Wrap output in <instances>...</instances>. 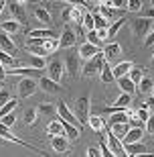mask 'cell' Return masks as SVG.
<instances>
[{"label": "cell", "mask_w": 154, "mask_h": 157, "mask_svg": "<svg viewBox=\"0 0 154 157\" xmlns=\"http://www.w3.org/2000/svg\"><path fill=\"white\" fill-rule=\"evenodd\" d=\"M73 114L77 117V121H79L81 127H85L87 121H89V117H91V104H89V96H79V98L75 100L73 104Z\"/></svg>", "instance_id": "6da1fadb"}, {"label": "cell", "mask_w": 154, "mask_h": 157, "mask_svg": "<svg viewBox=\"0 0 154 157\" xmlns=\"http://www.w3.org/2000/svg\"><path fill=\"white\" fill-rule=\"evenodd\" d=\"M106 145H108V149L112 153H114V157H130L128 153H126L124 145H122V141L116 137L112 131H109L108 127H106Z\"/></svg>", "instance_id": "7a4b0ae2"}, {"label": "cell", "mask_w": 154, "mask_h": 157, "mask_svg": "<svg viewBox=\"0 0 154 157\" xmlns=\"http://www.w3.org/2000/svg\"><path fill=\"white\" fill-rule=\"evenodd\" d=\"M106 63H108V61H106V57H103V53L99 51L95 57H91L89 61H85V65H83V76L91 78V76H95V74H99Z\"/></svg>", "instance_id": "3957f363"}, {"label": "cell", "mask_w": 154, "mask_h": 157, "mask_svg": "<svg viewBox=\"0 0 154 157\" xmlns=\"http://www.w3.org/2000/svg\"><path fill=\"white\" fill-rule=\"evenodd\" d=\"M63 74H65V63H63L59 57H53L51 61L47 63V78L59 84L61 78H63Z\"/></svg>", "instance_id": "277c9868"}, {"label": "cell", "mask_w": 154, "mask_h": 157, "mask_svg": "<svg viewBox=\"0 0 154 157\" xmlns=\"http://www.w3.org/2000/svg\"><path fill=\"white\" fill-rule=\"evenodd\" d=\"M132 31H134V37L136 39H146L150 33V29H152V21H146V18H134L132 21Z\"/></svg>", "instance_id": "5b68a950"}, {"label": "cell", "mask_w": 154, "mask_h": 157, "mask_svg": "<svg viewBox=\"0 0 154 157\" xmlns=\"http://www.w3.org/2000/svg\"><path fill=\"white\" fill-rule=\"evenodd\" d=\"M57 114H59V118H61V121H67V122H71L73 127H77L79 131H83V127H81L79 121H77V117L73 114V110H71L65 102H57Z\"/></svg>", "instance_id": "8992f818"}, {"label": "cell", "mask_w": 154, "mask_h": 157, "mask_svg": "<svg viewBox=\"0 0 154 157\" xmlns=\"http://www.w3.org/2000/svg\"><path fill=\"white\" fill-rule=\"evenodd\" d=\"M37 82L33 80V78H23V80L18 82V96L20 98H29V96H33L34 92H37Z\"/></svg>", "instance_id": "52a82bcc"}, {"label": "cell", "mask_w": 154, "mask_h": 157, "mask_svg": "<svg viewBox=\"0 0 154 157\" xmlns=\"http://www.w3.org/2000/svg\"><path fill=\"white\" fill-rule=\"evenodd\" d=\"M63 63H65V70H67V74H69V76H71V78H75V76H77V71H79V53L69 51Z\"/></svg>", "instance_id": "ba28073f"}, {"label": "cell", "mask_w": 154, "mask_h": 157, "mask_svg": "<svg viewBox=\"0 0 154 157\" xmlns=\"http://www.w3.org/2000/svg\"><path fill=\"white\" fill-rule=\"evenodd\" d=\"M6 6H8V10L12 14V21H16L20 25L27 23V12H24L23 2H6Z\"/></svg>", "instance_id": "9c48e42d"}, {"label": "cell", "mask_w": 154, "mask_h": 157, "mask_svg": "<svg viewBox=\"0 0 154 157\" xmlns=\"http://www.w3.org/2000/svg\"><path fill=\"white\" fill-rule=\"evenodd\" d=\"M75 43H77V33H75L71 27H65L61 37H59V45H61L63 49H69V47H73Z\"/></svg>", "instance_id": "30bf717a"}, {"label": "cell", "mask_w": 154, "mask_h": 157, "mask_svg": "<svg viewBox=\"0 0 154 157\" xmlns=\"http://www.w3.org/2000/svg\"><path fill=\"white\" fill-rule=\"evenodd\" d=\"M0 51L8 53V55H16V45H14L12 37L2 33V31H0Z\"/></svg>", "instance_id": "8fae6325"}, {"label": "cell", "mask_w": 154, "mask_h": 157, "mask_svg": "<svg viewBox=\"0 0 154 157\" xmlns=\"http://www.w3.org/2000/svg\"><path fill=\"white\" fill-rule=\"evenodd\" d=\"M27 39H41V41H49V39H59V35L51 29H33L29 33Z\"/></svg>", "instance_id": "7c38bea8"}, {"label": "cell", "mask_w": 154, "mask_h": 157, "mask_svg": "<svg viewBox=\"0 0 154 157\" xmlns=\"http://www.w3.org/2000/svg\"><path fill=\"white\" fill-rule=\"evenodd\" d=\"M144 137V127L140 128H130L128 133H126V137L122 139V145H130V143H140Z\"/></svg>", "instance_id": "4fadbf2b"}, {"label": "cell", "mask_w": 154, "mask_h": 157, "mask_svg": "<svg viewBox=\"0 0 154 157\" xmlns=\"http://www.w3.org/2000/svg\"><path fill=\"white\" fill-rule=\"evenodd\" d=\"M102 51L99 47H95V45H89V43H83V45L79 47V59H85V61H89L91 57H95L97 53Z\"/></svg>", "instance_id": "5bb4252c"}, {"label": "cell", "mask_w": 154, "mask_h": 157, "mask_svg": "<svg viewBox=\"0 0 154 157\" xmlns=\"http://www.w3.org/2000/svg\"><path fill=\"white\" fill-rule=\"evenodd\" d=\"M23 29V25L20 23H16V21H12V18H8V21H2V23H0V31H2V33H6V35H16L18 31Z\"/></svg>", "instance_id": "9a60e30c"}, {"label": "cell", "mask_w": 154, "mask_h": 157, "mask_svg": "<svg viewBox=\"0 0 154 157\" xmlns=\"http://www.w3.org/2000/svg\"><path fill=\"white\" fill-rule=\"evenodd\" d=\"M130 121L128 117V110H122V112H116V114H109V118L106 121V127H116V124H126V122Z\"/></svg>", "instance_id": "2e32d148"}, {"label": "cell", "mask_w": 154, "mask_h": 157, "mask_svg": "<svg viewBox=\"0 0 154 157\" xmlns=\"http://www.w3.org/2000/svg\"><path fill=\"white\" fill-rule=\"evenodd\" d=\"M132 67H134V63H132V61H120L118 65H114V67H112V71H114V78H116V80H120V78L128 76Z\"/></svg>", "instance_id": "e0dca14e"}, {"label": "cell", "mask_w": 154, "mask_h": 157, "mask_svg": "<svg viewBox=\"0 0 154 157\" xmlns=\"http://www.w3.org/2000/svg\"><path fill=\"white\" fill-rule=\"evenodd\" d=\"M37 112H41L43 117L55 121V114H57V104H51V102H41V104L37 106Z\"/></svg>", "instance_id": "ac0fdd59"}, {"label": "cell", "mask_w": 154, "mask_h": 157, "mask_svg": "<svg viewBox=\"0 0 154 157\" xmlns=\"http://www.w3.org/2000/svg\"><path fill=\"white\" fill-rule=\"evenodd\" d=\"M51 147L57 153H67L69 151V143H67V135H61V137H53L51 139Z\"/></svg>", "instance_id": "d6986e66"}, {"label": "cell", "mask_w": 154, "mask_h": 157, "mask_svg": "<svg viewBox=\"0 0 154 157\" xmlns=\"http://www.w3.org/2000/svg\"><path fill=\"white\" fill-rule=\"evenodd\" d=\"M116 82H118V88L122 90V94H130V96H134V92H136V84H134L128 76L120 78V80H116Z\"/></svg>", "instance_id": "ffe728a7"}, {"label": "cell", "mask_w": 154, "mask_h": 157, "mask_svg": "<svg viewBox=\"0 0 154 157\" xmlns=\"http://www.w3.org/2000/svg\"><path fill=\"white\" fill-rule=\"evenodd\" d=\"M120 51H122V47H120V43H116V41L108 43V45H106V47L102 49V53H103V57H106V61L114 59L116 55H120Z\"/></svg>", "instance_id": "44dd1931"}, {"label": "cell", "mask_w": 154, "mask_h": 157, "mask_svg": "<svg viewBox=\"0 0 154 157\" xmlns=\"http://www.w3.org/2000/svg\"><path fill=\"white\" fill-rule=\"evenodd\" d=\"M33 14L39 18L45 27H49V25H51V14H49V10H47V8H43L41 4H34L33 6Z\"/></svg>", "instance_id": "7402d4cb"}, {"label": "cell", "mask_w": 154, "mask_h": 157, "mask_svg": "<svg viewBox=\"0 0 154 157\" xmlns=\"http://www.w3.org/2000/svg\"><path fill=\"white\" fill-rule=\"evenodd\" d=\"M41 90H45L47 94H59V92H61V86H59L57 82L49 80L47 76H43V78H41Z\"/></svg>", "instance_id": "603a6c76"}, {"label": "cell", "mask_w": 154, "mask_h": 157, "mask_svg": "<svg viewBox=\"0 0 154 157\" xmlns=\"http://www.w3.org/2000/svg\"><path fill=\"white\" fill-rule=\"evenodd\" d=\"M0 63L4 65V70L8 67V70H16V67H20V61H18L16 57H12V55H8V53H2L0 51Z\"/></svg>", "instance_id": "cb8c5ba5"}, {"label": "cell", "mask_w": 154, "mask_h": 157, "mask_svg": "<svg viewBox=\"0 0 154 157\" xmlns=\"http://www.w3.org/2000/svg\"><path fill=\"white\" fill-rule=\"evenodd\" d=\"M126 25V18L124 17H120V18H116L114 23L109 25V29H108V39H116V35L120 33V29Z\"/></svg>", "instance_id": "d4e9b609"}, {"label": "cell", "mask_w": 154, "mask_h": 157, "mask_svg": "<svg viewBox=\"0 0 154 157\" xmlns=\"http://www.w3.org/2000/svg\"><path fill=\"white\" fill-rule=\"evenodd\" d=\"M87 124H89L93 131H97V133H103V131H106V121H103L102 117H97V114H91L89 121H87Z\"/></svg>", "instance_id": "484cf974"}, {"label": "cell", "mask_w": 154, "mask_h": 157, "mask_svg": "<svg viewBox=\"0 0 154 157\" xmlns=\"http://www.w3.org/2000/svg\"><path fill=\"white\" fill-rule=\"evenodd\" d=\"M47 135H49V137H61V135H65L61 122L59 121H51L49 124H47Z\"/></svg>", "instance_id": "4316f807"}, {"label": "cell", "mask_w": 154, "mask_h": 157, "mask_svg": "<svg viewBox=\"0 0 154 157\" xmlns=\"http://www.w3.org/2000/svg\"><path fill=\"white\" fill-rule=\"evenodd\" d=\"M126 153L128 155H142V153H146V147H144V143L140 141V143H130V145H124Z\"/></svg>", "instance_id": "83f0119b"}, {"label": "cell", "mask_w": 154, "mask_h": 157, "mask_svg": "<svg viewBox=\"0 0 154 157\" xmlns=\"http://www.w3.org/2000/svg\"><path fill=\"white\" fill-rule=\"evenodd\" d=\"M136 90H138L140 94L152 92V90H154V80H152V78H148V76H144V78H142V82H140V84L136 86Z\"/></svg>", "instance_id": "f1b7e54d"}, {"label": "cell", "mask_w": 154, "mask_h": 157, "mask_svg": "<svg viewBox=\"0 0 154 157\" xmlns=\"http://www.w3.org/2000/svg\"><path fill=\"white\" fill-rule=\"evenodd\" d=\"M24 63H27V67H34V70H43V67H45V59L37 57V55H29V57L24 59Z\"/></svg>", "instance_id": "f546056e"}, {"label": "cell", "mask_w": 154, "mask_h": 157, "mask_svg": "<svg viewBox=\"0 0 154 157\" xmlns=\"http://www.w3.org/2000/svg\"><path fill=\"white\" fill-rule=\"evenodd\" d=\"M99 14H102L103 18H106V21H112V18H116L118 17V10H114V8H109L108 4H106V2H102V6H99Z\"/></svg>", "instance_id": "4dcf8cb0"}, {"label": "cell", "mask_w": 154, "mask_h": 157, "mask_svg": "<svg viewBox=\"0 0 154 157\" xmlns=\"http://www.w3.org/2000/svg\"><path fill=\"white\" fill-rule=\"evenodd\" d=\"M16 106H18V100H16V98L8 100V102H6V104L2 106V108H0V118H4L6 114H12V112H14V108H16Z\"/></svg>", "instance_id": "1f68e13d"}, {"label": "cell", "mask_w": 154, "mask_h": 157, "mask_svg": "<svg viewBox=\"0 0 154 157\" xmlns=\"http://www.w3.org/2000/svg\"><path fill=\"white\" fill-rule=\"evenodd\" d=\"M79 6H83L89 14H99V6H102V2H91V0H83V2H79Z\"/></svg>", "instance_id": "d6a6232c"}, {"label": "cell", "mask_w": 154, "mask_h": 157, "mask_svg": "<svg viewBox=\"0 0 154 157\" xmlns=\"http://www.w3.org/2000/svg\"><path fill=\"white\" fill-rule=\"evenodd\" d=\"M99 76H102V82H103V84H112V82L116 80V78H114V71H112V67H109V63H106L102 67Z\"/></svg>", "instance_id": "836d02e7"}, {"label": "cell", "mask_w": 154, "mask_h": 157, "mask_svg": "<svg viewBox=\"0 0 154 157\" xmlns=\"http://www.w3.org/2000/svg\"><path fill=\"white\" fill-rule=\"evenodd\" d=\"M37 114H39V112H37V108H27V110H24V114H23L24 124H27V127H33L34 122H37Z\"/></svg>", "instance_id": "e575fe53"}, {"label": "cell", "mask_w": 154, "mask_h": 157, "mask_svg": "<svg viewBox=\"0 0 154 157\" xmlns=\"http://www.w3.org/2000/svg\"><path fill=\"white\" fill-rule=\"evenodd\" d=\"M128 78L138 86V84L142 82V78H144V70H142V67H138V65H134V67L130 70V74H128Z\"/></svg>", "instance_id": "d590c367"}, {"label": "cell", "mask_w": 154, "mask_h": 157, "mask_svg": "<svg viewBox=\"0 0 154 157\" xmlns=\"http://www.w3.org/2000/svg\"><path fill=\"white\" fill-rule=\"evenodd\" d=\"M109 131H112V133H114L116 137L122 141L126 137V133L130 131V124H128V122H126V124H116V127H109Z\"/></svg>", "instance_id": "8d00e7d4"}, {"label": "cell", "mask_w": 154, "mask_h": 157, "mask_svg": "<svg viewBox=\"0 0 154 157\" xmlns=\"http://www.w3.org/2000/svg\"><path fill=\"white\" fill-rule=\"evenodd\" d=\"M134 114H136V118L142 122V124H146V122H148V118H150V112H148V108H146V104H144V102H142V106H140Z\"/></svg>", "instance_id": "74e56055"}, {"label": "cell", "mask_w": 154, "mask_h": 157, "mask_svg": "<svg viewBox=\"0 0 154 157\" xmlns=\"http://www.w3.org/2000/svg\"><path fill=\"white\" fill-rule=\"evenodd\" d=\"M93 25H95V31H102V29H109V23L102 14H93Z\"/></svg>", "instance_id": "f35d334b"}, {"label": "cell", "mask_w": 154, "mask_h": 157, "mask_svg": "<svg viewBox=\"0 0 154 157\" xmlns=\"http://www.w3.org/2000/svg\"><path fill=\"white\" fill-rule=\"evenodd\" d=\"M85 43H89V45H95V47H102V41H99V37H97V31H87L85 33Z\"/></svg>", "instance_id": "ab89813d"}, {"label": "cell", "mask_w": 154, "mask_h": 157, "mask_svg": "<svg viewBox=\"0 0 154 157\" xmlns=\"http://www.w3.org/2000/svg\"><path fill=\"white\" fill-rule=\"evenodd\" d=\"M59 39H49V41H45V51L49 53V55H51V53H55L59 49Z\"/></svg>", "instance_id": "60d3db41"}, {"label": "cell", "mask_w": 154, "mask_h": 157, "mask_svg": "<svg viewBox=\"0 0 154 157\" xmlns=\"http://www.w3.org/2000/svg\"><path fill=\"white\" fill-rule=\"evenodd\" d=\"M144 8V2H140V0H128V6H126V10L130 12H140Z\"/></svg>", "instance_id": "b9f144b4"}, {"label": "cell", "mask_w": 154, "mask_h": 157, "mask_svg": "<svg viewBox=\"0 0 154 157\" xmlns=\"http://www.w3.org/2000/svg\"><path fill=\"white\" fill-rule=\"evenodd\" d=\"M81 25H83L87 31H95V25H93V14L85 12V14H83V21H81Z\"/></svg>", "instance_id": "7bdbcfd3"}, {"label": "cell", "mask_w": 154, "mask_h": 157, "mask_svg": "<svg viewBox=\"0 0 154 157\" xmlns=\"http://www.w3.org/2000/svg\"><path fill=\"white\" fill-rule=\"evenodd\" d=\"M140 18H146V21H152L154 23V6H144L140 10Z\"/></svg>", "instance_id": "ee69618b"}, {"label": "cell", "mask_w": 154, "mask_h": 157, "mask_svg": "<svg viewBox=\"0 0 154 157\" xmlns=\"http://www.w3.org/2000/svg\"><path fill=\"white\" fill-rule=\"evenodd\" d=\"M27 49L30 51V55H37V57H41V59L49 55V53L45 51V47H27Z\"/></svg>", "instance_id": "f6af8a7d"}, {"label": "cell", "mask_w": 154, "mask_h": 157, "mask_svg": "<svg viewBox=\"0 0 154 157\" xmlns=\"http://www.w3.org/2000/svg\"><path fill=\"white\" fill-rule=\"evenodd\" d=\"M71 8H73V4H65V8H63V12H61L63 23H71Z\"/></svg>", "instance_id": "bcb514c9"}, {"label": "cell", "mask_w": 154, "mask_h": 157, "mask_svg": "<svg viewBox=\"0 0 154 157\" xmlns=\"http://www.w3.org/2000/svg\"><path fill=\"white\" fill-rule=\"evenodd\" d=\"M71 21H73V23H77V25L83 21V14H81L79 6H73V8H71Z\"/></svg>", "instance_id": "7dc6e473"}, {"label": "cell", "mask_w": 154, "mask_h": 157, "mask_svg": "<svg viewBox=\"0 0 154 157\" xmlns=\"http://www.w3.org/2000/svg\"><path fill=\"white\" fill-rule=\"evenodd\" d=\"M99 151H102V157H114V153L108 149V145H106V137H102V141H99Z\"/></svg>", "instance_id": "c3c4849f"}, {"label": "cell", "mask_w": 154, "mask_h": 157, "mask_svg": "<svg viewBox=\"0 0 154 157\" xmlns=\"http://www.w3.org/2000/svg\"><path fill=\"white\" fill-rule=\"evenodd\" d=\"M0 122H2V124H4V127H8V128H10L12 124H14V122H16V117H14V112H12V114H6L4 118H0Z\"/></svg>", "instance_id": "681fc988"}, {"label": "cell", "mask_w": 154, "mask_h": 157, "mask_svg": "<svg viewBox=\"0 0 154 157\" xmlns=\"http://www.w3.org/2000/svg\"><path fill=\"white\" fill-rule=\"evenodd\" d=\"M8 100H12L10 94H8V90H0V108H2V106H4Z\"/></svg>", "instance_id": "f907efd6"}, {"label": "cell", "mask_w": 154, "mask_h": 157, "mask_svg": "<svg viewBox=\"0 0 154 157\" xmlns=\"http://www.w3.org/2000/svg\"><path fill=\"white\" fill-rule=\"evenodd\" d=\"M144 131H146V133H150V135H154V114H150L148 122L144 124Z\"/></svg>", "instance_id": "816d5d0a"}, {"label": "cell", "mask_w": 154, "mask_h": 157, "mask_svg": "<svg viewBox=\"0 0 154 157\" xmlns=\"http://www.w3.org/2000/svg\"><path fill=\"white\" fill-rule=\"evenodd\" d=\"M87 157H102V151H99V147H89L87 149Z\"/></svg>", "instance_id": "f5cc1de1"}, {"label": "cell", "mask_w": 154, "mask_h": 157, "mask_svg": "<svg viewBox=\"0 0 154 157\" xmlns=\"http://www.w3.org/2000/svg\"><path fill=\"white\" fill-rule=\"evenodd\" d=\"M144 45H146V47L154 45V23H152V29H150V33H148V37H146V41H144Z\"/></svg>", "instance_id": "db71d44e"}, {"label": "cell", "mask_w": 154, "mask_h": 157, "mask_svg": "<svg viewBox=\"0 0 154 157\" xmlns=\"http://www.w3.org/2000/svg\"><path fill=\"white\" fill-rule=\"evenodd\" d=\"M144 104H146V108H148V112H150V114H154V96H150V98L146 100Z\"/></svg>", "instance_id": "11a10c76"}, {"label": "cell", "mask_w": 154, "mask_h": 157, "mask_svg": "<svg viewBox=\"0 0 154 157\" xmlns=\"http://www.w3.org/2000/svg\"><path fill=\"white\" fill-rule=\"evenodd\" d=\"M97 37H99V41H108V29H102V31H97Z\"/></svg>", "instance_id": "9f6ffc18"}, {"label": "cell", "mask_w": 154, "mask_h": 157, "mask_svg": "<svg viewBox=\"0 0 154 157\" xmlns=\"http://www.w3.org/2000/svg\"><path fill=\"white\" fill-rule=\"evenodd\" d=\"M4 78H6V70H4V65L0 63V82L4 80Z\"/></svg>", "instance_id": "6f0895ef"}, {"label": "cell", "mask_w": 154, "mask_h": 157, "mask_svg": "<svg viewBox=\"0 0 154 157\" xmlns=\"http://www.w3.org/2000/svg\"><path fill=\"white\" fill-rule=\"evenodd\" d=\"M150 6H154V0H152V2H150Z\"/></svg>", "instance_id": "680465c9"}, {"label": "cell", "mask_w": 154, "mask_h": 157, "mask_svg": "<svg viewBox=\"0 0 154 157\" xmlns=\"http://www.w3.org/2000/svg\"><path fill=\"white\" fill-rule=\"evenodd\" d=\"M0 143H2V137H0Z\"/></svg>", "instance_id": "91938a15"}, {"label": "cell", "mask_w": 154, "mask_h": 157, "mask_svg": "<svg viewBox=\"0 0 154 157\" xmlns=\"http://www.w3.org/2000/svg\"><path fill=\"white\" fill-rule=\"evenodd\" d=\"M152 61H154V55H152Z\"/></svg>", "instance_id": "94428289"}, {"label": "cell", "mask_w": 154, "mask_h": 157, "mask_svg": "<svg viewBox=\"0 0 154 157\" xmlns=\"http://www.w3.org/2000/svg\"><path fill=\"white\" fill-rule=\"evenodd\" d=\"M152 96H154V90H152Z\"/></svg>", "instance_id": "6125c7cd"}]
</instances>
